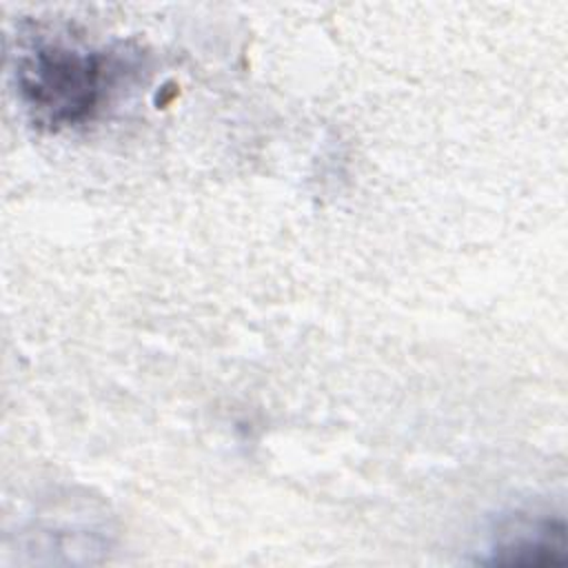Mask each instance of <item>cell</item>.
<instances>
[{"instance_id": "6da1fadb", "label": "cell", "mask_w": 568, "mask_h": 568, "mask_svg": "<svg viewBox=\"0 0 568 568\" xmlns=\"http://www.w3.org/2000/svg\"><path fill=\"white\" fill-rule=\"evenodd\" d=\"M109 62L67 42L36 40L16 60V87L31 120L51 131L87 122L102 104Z\"/></svg>"}, {"instance_id": "7a4b0ae2", "label": "cell", "mask_w": 568, "mask_h": 568, "mask_svg": "<svg viewBox=\"0 0 568 568\" xmlns=\"http://www.w3.org/2000/svg\"><path fill=\"white\" fill-rule=\"evenodd\" d=\"M481 564L501 566H555L566 561V521L564 517L519 519L501 530L488 546Z\"/></svg>"}]
</instances>
